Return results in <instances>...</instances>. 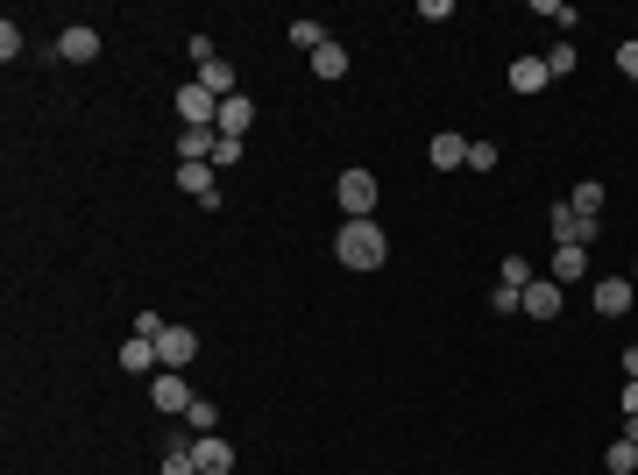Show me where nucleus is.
<instances>
[{"label": "nucleus", "instance_id": "22", "mask_svg": "<svg viewBox=\"0 0 638 475\" xmlns=\"http://www.w3.org/2000/svg\"><path fill=\"white\" fill-rule=\"evenodd\" d=\"M319 43H327V29H319V22H291V50H305V57H312Z\"/></svg>", "mask_w": 638, "mask_h": 475}, {"label": "nucleus", "instance_id": "30", "mask_svg": "<svg viewBox=\"0 0 638 475\" xmlns=\"http://www.w3.org/2000/svg\"><path fill=\"white\" fill-rule=\"evenodd\" d=\"M0 57H8V64L22 57V22H0Z\"/></svg>", "mask_w": 638, "mask_h": 475}, {"label": "nucleus", "instance_id": "6", "mask_svg": "<svg viewBox=\"0 0 638 475\" xmlns=\"http://www.w3.org/2000/svg\"><path fill=\"white\" fill-rule=\"evenodd\" d=\"M192 355H199V334H192V327H171V320H164V334H156V362L185 376V362H192Z\"/></svg>", "mask_w": 638, "mask_h": 475}, {"label": "nucleus", "instance_id": "34", "mask_svg": "<svg viewBox=\"0 0 638 475\" xmlns=\"http://www.w3.org/2000/svg\"><path fill=\"white\" fill-rule=\"evenodd\" d=\"M624 440H638V419H624Z\"/></svg>", "mask_w": 638, "mask_h": 475}, {"label": "nucleus", "instance_id": "32", "mask_svg": "<svg viewBox=\"0 0 638 475\" xmlns=\"http://www.w3.org/2000/svg\"><path fill=\"white\" fill-rule=\"evenodd\" d=\"M624 419H638V383H624Z\"/></svg>", "mask_w": 638, "mask_h": 475}, {"label": "nucleus", "instance_id": "9", "mask_svg": "<svg viewBox=\"0 0 638 475\" xmlns=\"http://www.w3.org/2000/svg\"><path fill=\"white\" fill-rule=\"evenodd\" d=\"M220 135H234V142H242L249 128H256V100L249 93H234V100H220V121H213Z\"/></svg>", "mask_w": 638, "mask_h": 475}, {"label": "nucleus", "instance_id": "23", "mask_svg": "<svg viewBox=\"0 0 638 475\" xmlns=\"http://www.w3.org/2000/svg\"><path fill=\"white\" fill-rule=\"evenodd\" d=\"M497 284H511V291H525V284H532V263H525V256H504V270H497Z\"/></svg>", "mask_w": 638, "mask_h": 475}, {"label": "nucleus", "instance_id": "4", "mask_svg": "<svg viewBox=\"0 0 638 475\" xmlns=\"http://www.w3.org/2000/svg\"><path fill=\"white\" fill-rule=\"evenodd\" d=\"M589 305L603 312V320H624V312L638 305V284H631V277H596V291H589Z\"/></svg>", "mask_w": 638, "mask_h": 475}, {"label": "nucleus", "instance_id": "14", "mask_svg": "<svg viewBox=\"0 0 638 475\" xmlns=\"http://www.w3.org/2000/svg\"><path fill=\"white\" fill-rule=\"evenodd\" d=\"M426 156H433V171H461V164H468V135H454V128H447V135H433V149H426Z\"/></svg>", "mask_w": 638, "mask_h": 475}, {"label": "nucleus", "instance_id": "31", "mask_svg": "<svg viewBox=\"0 0 638 475\" xmlns=\"http://www.w3.org/2000/svg\"><path fill=\"white\" fill-rule=\"evenodd\" d=\"M617 71H624V78H638V43H624V50H617Z\"/></svg>", "mask_w": 638, "mask_h": 475}, {"label": "nucleus", "instance_id": "29", "mask_svg": "<svg viewBox=\"0 0 638 475\" xmlns=\"http://www.w3.org/2000/svg\"><path fill=\"white\" fill-rule=\"evenodd\" d=\"M490 312H525V291H511V284H497V291H490Z\"/></svg>", "mask_w": 638, "mask_h": 475}, {"label": "nucleus", "instance_id": "11", "mask_svg": "<svg viewBox=\"0 0 638 475\" xmlns=\"http://www.w3.org/2000/svg\"><path fill=\"white\" fill-rule=\"evenodd\" d=\"M192 461H199V475H227V468H234V447H227L220 433H199V440H192Z\"/></svg>", "mask_w": 638, "mask_h": 475}, {"label": "nucleus", "instance_id": "19", "mask_svg": "<svg viewBox=\"0 0 638 475\" xmlns=\"http://www.w3.org/2000/svg\"><path fill=\"white\" fill-rule=\"evenodd\" d=\"M185 426H192V433H220V405H213V398H192Z\"/></svg>", "mask_w": 638, "mask_h": 475}, {"label": "nucleus", "instance_id": "21", "mask_svg": "<svg viewBox=\"0 0 638 475\" xmlns=\"http://www.w3.org/2000/svg\"><path fill=\"white\" fill-rule=\"evenodd\" d=\"M164 475H199V461H192V447H185V440H171V447H164Z\"/></svg>", "mask_w": 638, "mask_h": 475}, {"label": "nucleus", "instance_id": "27", "mask_svg": "<svg viewBox=\"0 0 638 475\" xmlns=\"http://www.w3.org/2000/svg\"><path fill=\"white\" fill-rule=\"evenodd\" d=\"M227 164H242V142H234V135L213 142V171H227Z\"/></svg>", "mask_w": 638, "mask_h": 475}, {"label": "nucleus", "instance_id": "12", "mask_svg": "<svg viewBox=\"0 0 638 475\" xmlns=\"http://www.w3.org/2000/svg\"><path fill=\"white\" fill-rule=\"evenodd\" d=\"M546 86H553L546 57H518V64H511V93H518V100H532V93H546Z\"/></svg>", "mask_w": 638, "mask_h": 475}, {"label": "nucleus", "instance_id": "2", "mask_svg": "<svg viewBox=\"0 0 638 475\" xmlns=\"http://www.w3.org/2000/svg\"><path fill=\"white\" fill-rule=\"evenodd\" d=\"M334 199H341V213H348V220H376V178H369L362 164H348V171H341Z\"/></svg>", "mask_w": 638, "mask_h": 475}, {"label": "nucleus", "instance_id": "8", "mask_svg": "<svg viewBox=\"0 0 638 475\" xmlns=\"http://www.w3.org/2000/svg\"><path fill=\"white\" fill-rule=\"evenodd\" d=\"M561 305H568V298H561V284H553V277H532V284H525V320H553Z\"/></svg>", "mask_w": 638, "mask_h": 475}, {"label": "nucleus", "instance_id": "3", "mask_svg": "<svg viewBox=\"0 0 638 475\" xmlns=\"http://www.w3.org/2000/svg\"><path fill=\"white\" fill-rule=\"evenodd\" d=\"M149 412H164V419H171V412H192V390H185L178 369H156V376H149Z\"/></svg>", "mask_w": 638, "mask_h": 475}, {"label": "nucleus", "instance_id": "10", "mask_svg": "<svg viewBox=\"0 0 638 475\" xmlns=\"http://www.w3.org/2000/svg\"><path fill=\"white\" fill-rule=\"evenodd\" d=\"M178 185H185L199 206H220V171H213V164H178Z\"/></svg>", "mask_w": 638, "mask_h": 475}, {"label": "nucleus", "instance_id": "35", "mask_svg": "<svg viewBox=\"0 0 638 475\" xmlns=\"http://www.w3.org/2000/svg\"><path fill=\"white\" fill-rule=\"evenodd\" d=\"M631 312H638V305H631Z\"/></svg>", "mask_w": 638, "mask_h": 475}, {"label": "nucleus", "instance_id": "1", "mask_svg": "<svg viewBox=\"0 0 638 475\" xmlns=\"http://www.w3.org/2000/svg\"><path fill=\"white\" fill-rule=\"evenodd\" d=\"M383 256H390V234L376 220H341V234H334V263L341 270H383Z\"/></svg>", "mask_w": 638, "mask_h": 475}, {"label": "nucleus", "instance_id": "26", "mask_svg": "<svg viewBox=\"0 0 638 475\" xmlns=\"http://www.w3.org/2000/svg\"><path fill=\"white\" fill-rule=\"evenodd\" d=\"M468 171H497V142H468Z\"/></svg>", "mask_w": 638, "mask_h": 475}, {"label": "nucleus", "instance_id": "15", "mask_svg": "<svg viewBox=\"0 0 638 475\" xmlns=\"http://www.w3.org/2000/svg\"><path fill=\"white\" fill-rule=\"evenodd\" d=\"M582 270H589V249H553V270L546 277L568 291V284H582Z\"/></svg>", "mask_w": 638, "mask_h": 475}, {"label": "nucleus", "instance_id": "28", "mask_svg": "<svg viewBox=\"0 0 638 475\" xmlns=\"http://www.w3.org/2000/svg\"><path fill=\"white\" fill-rule=\"evenodd\" d=\"M185 57H192V64H199V71H206V64H213V57H220V50H213V36H185Z\"/></svg>", "mask_w": 638, "mask_h": 475}, {"label": "nucleus", "instance_id": "17", "mask_svg": "<svg viewBox=\"0 0 638 475\" xmlns=\"http://www.w3.org/2000/svg\"><path fill=\"white\" fill-rule=\"evenodd\" d=\"M199 86H206L213 100H234V64H227V57H213V64L199 71Z\"/></svg>", "mask_w": 638, "mask_h": 475}, {"label": "nucleus", "instance_id": "18", "mask_svg": "<svg viewBox=\"0 0 638 475\" xmlns=\"http://www.w3.org/2000/svg\"><path fill=\"white\" fill-rule=\"evenodd\" d=\"M568 206H575L582 220H603V185H596V178H582V185L568 192Z\"/></svg>", "mask_w": 638, "mask_h": 475}, {"label": "nucleus", "instance_id": "20", "mask_svg": "<svg viewBox=\"0 0 638 475\" xmlns=\"http://www.w3.org/2000/svg\"><path fill=\"white\" fill-rule=\"evenodd\" d=\"M603 468H610V475H638V440H617V447L603 454Z\"/></svg>", "mask_w": 638, "mask_h": 475}, {"label": "nucleus", "instance_id": "5", "mask_svg": "<svg viewBox=\"0 0 638 475\" xmlns=\"http://www.w3.org/2000/svg\"><path fill=\"white\" fill-rule=\"evenodd\" d=\"M178 121H185V128H213V121H220V100L199 86V78H185V86H178Z\"/></svg>", "mask_w": 638, "mask_h": 475}, {"label": "nucleus", "instance_id": "33", "mask_svg": "<svg viewBox=\"0 0 638 475\" xmlns=\"http://www.w3.org/2000/svg\"><path fill=\"white\" fill-rule=\"evenodd\" d=\"M624 376H631V383H638V341H631V348H624Z\"/></svg>", "mask_w": 638, "mask_h": 475}, {"label": "nucleus", "instance_id": "7", "mask_svg": "<svg viewBox=\"0 0 638 475\" xmlns=\"http://www.w3.org/2000/svg\"><path fill=\"white\" fill-rule=\"evenodd\" d=\"M57 57H64V64H93V57H100V29H93V22H71V29L57 36Z\"/></svg>", "mask_w": 638, "mask_h": 475}, {"label": "nucleus", "instance_id": "24", "mask_svg": "<svg viewBox=\"0 0 638 475\" xmlns=\"http://www.w3.org/2000/svg\"><path fill=\"white\" fill-rule=\"evenodd\" d=\"M546 71L568 78V71H575V43H553V50H546Z\"/></svg>", "mask_w": 638, "mask_h": 475}, {"label": "nucleus", "instance_id": "16", "mask_svg": "<svg viewBox=\"0 0 638 475\" xmlns=\"http://www.w3.org/2000/svg\"><path fill=\"white\" fill-rule=\"evenodd\" d=\"M312 78H348V50H341L334 36H327V43L312 50Z\"/></svg>", "mask_w": 638, "mask_h": 475}, {"label": "nucleus", "instance_id": "13", "mask_svg": "<svg viewBox=\"0 0 638 475\" xmlns=\"http://www.w3.org/2000/svg\"><path fill=\"white\" fill-rule=\"evenodd\" d=\"M121 369H128V376H156V369H164V362H156V341H149V334H128V341H121Z\"/></svg>", "mask_w": 638, "mask_h": 475}, {"label": "nucleus", "instance_id": "25", "mask_svg": "<svg viewBox=\"0 0 638 475\" xmlns=\"http://www.w3.org/2000/svg\"><path fill=\"white\" fill-rule=\"evenodd\" d=\"M539 15H546L553 29H575V8H568V0H539Z\"/></svg>", "mask_w": 638, "mask_h": 475}]
</instances>
